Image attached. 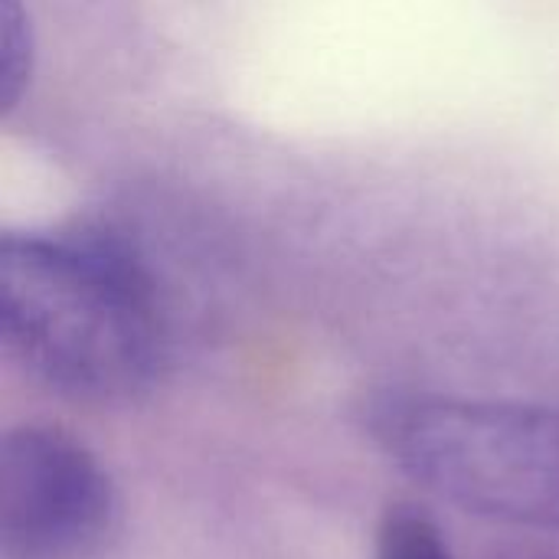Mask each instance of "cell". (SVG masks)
I'll use <instances>...</instances> for the list:
<instances>
[{
	"label": "cell",
	"mask_w": 559,
	"mask_h": 559,
	"mask_svg": "<svg viewBox=\"0 0 559 559\" xmlns=\"http://www.w3.org/2000/svg\"><path fill=\"white\" fill-rule=\"evenodd\" d=\"M0 337L46 390L92 406L141 400L174 354L147 255L111 226L79 223L3 233Z\"/></svg>",
	"instance_id": "6da1fadb"
},
{
	"label": "cell",
	"mask_w": 559,
	"mask_h": 559,
	"mask_svg": "<svg viewBox=\"0 0 559 559\" xmlns=\"http://www.w3.org/2000/svg\"><path fill=\"white\" fill-rule=\"evenodd\" d=\"M364 426L442 501L514 527L559 531V413L439 393H383Z\"/></svg>",
	"instance_id": "7a4b0ae2"
},
{
	"label": "cell",
	"mask_w": 559,
	"mask_h": 559,
	"mask_svg": "<svg viewBox=\"0 0 559 559\" xmlns=\"http://www.w3.org/2000/svg\"><path fill=\"white\" fill-rule=\"evenodd\" d=\"M115 488L69 432L20 426L0 452V559H95L115 531Z\"/></svg>",
	"instance_id": "3957f363"
},
{
	"label": "cell",
	"mask_w": 559,
	"mask_h": 559,
	"mask_svg": "<svg viewBox=\"0 0 559 559\" xmlns=\"http://www.w3.org/2000/svg\"><path fill=\"white\" fill-rule=\"evenodd\" d=\"M33 75V29L23 0H0V82L3 105L16 108Z\"/></svg>",
	"instance_id": "277c9868"
},
{
	"label": "cell",
	"mask_w": 559,
	"mask_h": 559,
	"mask_svg": "<svg viewBox=\"0 0 559 559\" xmlns=\"http://www.w3.org/2000/svg\"><path fill=\"white\" fill-rule=\"evenodd\" d=\"M377 559H452L439 527L416 508H393L377 537Z\"/></svg>",
	"instance_id": "5b68a950"
},
{
	"label": "cell",
	"mask_w": 559,
	"mask_h": 559,
	"mask_svg": "<svg viewBox=\"0 0 559 559\" xmlns=\"http://www.w3.org/2000/svg\"><path fill=\"white\" fill-rule=\"evenodd\" d=\"M514 559H559V554H547V550H540V554H521V557Z\"/></svg>",
	"instance_id": "8992f818"
}]
</instances>
